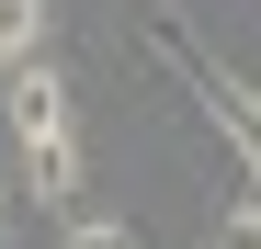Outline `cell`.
I'll return each mask as SVG.
<instances>
[{
  "label": "cell",
  "instance_id": "cell-1",
  "mask_svg": "<svg viewBox=\"0 0 261 249\" xmlns=\"http://www.w3.org/2000/svg\"><path fill=\"white\" fill-rule=\"evenodd\" d=\"M0 113H12V147H23L34 204H68V193H80V113H68V79H57V68L0 79Z\"/></svg>",
  "mask_w": 261,
  "mask_h": 249
},
{
  "label": "cell",
  "instance_id": "cell-2",
  "mask_svg": "<svg viewBox=\"0 0 261 249\" xmlns=\"http://www.w3.org/2000/svg\"><path fill=\"white\" fill-rule=\"evenodd\" d=\"M148 57H159V68H170V79H182V91L216 113V136L239 147V193L261 204V91H250V79H227L216 57H193V34L170 23V12H148Z\"/></svg>",
  "mask_w": 261,
  "mask_h": 249
},
{
  "label": "cell",
  "instance_id": "cell-3",
  "mask_svg": "<svg viewBox=\"0 0 261 249\" xmlns=\"http://www.w3.org/2000/svg\"><path fill=\"white\" fill-rule=\"evenodd\" d=\"M46 68V0H0V79Z\"/></svg>",
  "mask_w": 261,
  "mask_h": 249
},
{
  "label": "cell",
  "instance_id": "cell-4",
  "mask_svg": "<svg viewBox=\"0 0 261 249\" xmlns=\"http://www.w3.org/2000/svg\"><path fill=\"white\" fill-rule=\"evenodd\" d=\"M68 249H148V238H137V227H114V215H80V227H68Z\"/></svg>",
  "mask_w": 261,
  "mask_h": 249
},
{
  "label": "cell",
  "instance_id": "cell-5",
  "mask_svg": "<svg viewBox=\"0 0 261 249\" xmlns=\"http://www.w3.org/2000/svg\"><path fill=\"white\" fill-rule=\"evenodd\" d=\"M216 249H261V204H239V215L216 227Z\"/></svg>",
  "mask_w": 261,
  "mask_h": 249
},
{
  "label": "cell",
  "instance_id": "cell-6",
  "mask_svg": "<svg viewBox=\"0 0 261 249\" xmlns=\"http://www.w3.org/2000/svg\"><path fill=\"white\" fill-rule=\"evenodd\" d=\"M0 238H12V181H0Z\"/></svg>",
  "mask_w": 261,
  "mask_h": 249
}]
</instances>
